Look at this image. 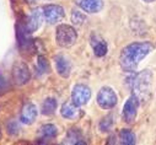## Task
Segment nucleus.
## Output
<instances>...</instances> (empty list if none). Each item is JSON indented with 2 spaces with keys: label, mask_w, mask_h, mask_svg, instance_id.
Here are the masks:
<instances>
[{
  "label": "nucleus",
  "mask_w": 156,
  "mask_h": 145,
  "mask_svg": "<svg viewBox=\"0 0 156 145\" xmlns=\"http://www.w3.org/2000/svg\"><path fill=\"white\" fill-rule=\"evenodd\" d=\"M37 115H38V110H37L36 104L32 102H26L21 110V113H20V122L22 124L30 126V124L34 123Z\"/></svg>",
  "instance_id": "9d476101"
},
{
  "label": "nucleus",
  "mask_w": 156,
  "mask_h": 145,
  "mask_svg": "<svg viewBox=\"0 0 156 145\" xmlns=\"http://www.w3.org/2000/svg\"><path fill=\"white\" fill-rule=\"evenodd\" d=\"M145 3H152V2H155V0H144Z\"/></svg>",
  "instance_id": "393cba45"
},
{
  "label": "nucleus",
  "mask_w": 156,
  "mask_h": 145,
  "mask_svg": "<svg viewBox=\"0 0 156 145\" xmlns=\"http://www.w3.org/2000/svg\"><path fill=\"white\" fill-rule=\"evenodd\" d=\"M6 128H8V133L10 135H17L20 133V127L16 121H10L6 126Z\"/></svg>",
  "instance_id": "4be33fe9"
},
{
  "label": "nucleus",
  "mask_w": 156,
  "mask_h": 145,
  "mask_svg": "<svg viewBox=\"0 0 156 145\" xmlns=\"http://www.w3.org/2000/svg\"><path fill=\"white\" fill-rule=\"evenodd\" d=\"M154 46L150 42H133L124 47L119 55V65L124 71H135L140 62L151 53Z\"/></svg>",
  "instance_id": "f257e3e1"
},
{
  "label": "nucleus",
  "mask_w": 156,
  "mask_h": 145,
  "mask_svg": "<svg viewBox=\"0 0 156 145\" xmlns=\"http://www.w3.org/2000/svg\"><path fill=\"white\" fill-rule=\"evenodd\" d=\"M54 64H55V69H57V72L64 79L69 78L70 76V72H71V63L70 60L62 55V54H58L54 57Z\"/></svg>",
  "instance_id": "9b49d317"
},
{
  "label": "nucleus",
  "mask_w": 156,
  "mask_h": 145,
  "mask_svg": "<svg viewBox=\"0 0 156 145\" xmlns=\"http://www.w3.org/2000/svg\"><path fill=\"white\" fill-rule=\"evenodd\" d=\"M76 40H77V32L75 31V28L73 26L62 23L57 27L55 41H57L58 46H60L63 48H69L75 44Z\"/></svg>",
  "instance_id": "7ed1b4c3"
},
{
  "label": "nucleus",
  "mask_w": 156,
  "mask_h": 145,
  "mask_svg": "<svg viewBox=\"0 0 156 145\" xmlns=\"http://www.w3.org/2000/svg\"><path fill=\"white\" fill-rule=\"evenodd\" d=\"M85 19H86V16H85L81 11H79V10H73V14H71V22H73L74 25L81 26V25L84 23Z\"/></svg>",
  "instance_id": "aec40b11"
},
{
  "label": "nucleus",
  "mask_w": 156,
  "mask_h": 145,
  "mask_svg": "<svg viewBox=\"0 0 156 145\" xmlns=\"http://www.w3.org/2000/svg\"><path fill=\"white\" fill-rule=\"evenodd\" d=\"M83 140H84V138H83L81 132L76 128H73V129L68 130L64 143L65 144H85V141H83Z\"/></svg>",
  "instance_id": "f3484780"
},
{
  "label": "nucleus",
  "mask_w": 156,
  "mask_h": 145,
  "mask_svg": "<svg viewBox=\"0 0 156 145\" xmlns=\"http://www.w3.org/2000/svg\"><path fill=\"white\" fill-rule=\"evenodd\" d=\"M37 68L42 72V74H47V72H49V64H48L47 59L43 55H38V58H37Z\"/></svg>",
  "instance_id": "6ab92c4d"
},
{
  "label": "nucleus",
  "mask_w": 156,
  "mask_h": 145,
  "mask_svg": "<svg viewBox=\"0 0 156 145\" xmlns=\"http://www.w3.org/2000/svg\"><path fill=\"white\" fill-rule=\"evenodd\" d=\"M43 19H44V16H43V10L42 9H40V8L33 9L30 12V15L27 16V20H26V23H25L28 32L30 33L36 32L38 28L41 27Z\"/></svg>",
  "instance_id": "1a4fd4ad"
},
{
  "label": "nucleus",
  "mask_w": 156,
  "mask_h": 145,
  "mask_svg": "<svg viewBox=\"0 0 156 145\" xmlns=\"http://www.w3.org/2000/svg\"><path fill=\"white\" fill-rule=\"evenodd\" d=\"M90 42H91V46L94 48V52H95L96 57H103V55L107 54V51H108L107 42L105 40H102L100 36L94 33L91 36V38H90Z\"/></svg>",
  "instance_id": "4468645a"
},
{
  "label": "nucleus",
  "mask_w": 156,
  "mask_h": 145,
  "mask_svg": "<svg viewBox=\"0 0 156 145\" xmlns=\"http://www.w3.org/2000/svg\"><path fill=\"white\" fill-rule=\"evenodd\" d=\"M91 98V90L90 87H87L84 84H77L74 86L73 91H71V101L76 104V106H84L89 102V100Z\"/></svg>",
  "instance_id": "0eeeda50"
},
{
  "label": "nucleus",
  "mask_w": 156,
  "mask_h": 145,
  "mask_svg": "<svg viewBox=\"0 0 156 145\" xmlns=\"http://www.w3.org/2000/svg\"><path fill=\"white\" fill-rule=\"evenodd\" d=\"M38 133H40V136L42 140H51L54 139L58 134V129L54 124H43L40 129H38Z\"/></svg>",
  "instance_id": "2eb2a0df"
},
{
  "label": "nucleus",
  "mask_w": 156,
  "mask_h": 145,
  "mask_svg": "<svg viewBox=\"0 0 156 145\" xmlns=\"http://www.w3.org/2000/svg\"><path fill=\"white\" fill-rule=\"evenodd\" d=\"M151 80H152V75L150 70H143L132 78V89L135 92L134 95H136L139 100L141 97H146V94L150 95Z\"/></svg>",
  "instance_id": "f03ea898"
},
{
  "label": "nucleus",
  "mask_w": 156,
  "mask_h": 145,
  "mask_svg": "<svg viewBox=\"0 0 156 145\" xmlns=\"http://www.w3.org/2000/svg\"><path fill=\"white\" fill-rule=\"evenodd\" d=\"M112 124H113V117L111 115H108L107 117L102 118V121L100 122V130L101 132H108L111 129Z\"/></svg>",
  "instance_id": "412c9836"
},
{
  "label": "nucleus",
  "mask_w": 156,
  "mask_h": 145,
  "mask_svg": "<svg viewBox=\"0 0 156 145\" xmlns=\"http://www.w3.org/2000/svg\"><path fill=\"white\" fill-rule=\"evenodd\" d=\"M119 141L124 145H133L135 144V134L129 129H122L119 132Z\"/></svg>",
  "instance_id": "a211bd4d"
},
{
  "label": "nucleus",
  "mask_w": 156,
  "mask_h": 145,
  "mask_svg": "<svg viewBox=\"0 0 156 145\" xmlns=\"http://www.w3.org/2000/svg\"><path fill=\"white\" fill-rule=\"evenodd\" d=\"M57 107H58V102L55 98L53 97H48L43 101L42 107H41V112L44 116H52L55 111H57Z\"/></svg>",
  "instance_id": "dca6fc26"
},
{
  "label": "nucleus",
  "mask_w": 156,
  "mask_h": 145,
  "mask_svg": "<svg viewBox=\"0 0 156 145\" xmlns=\"http://www.w3.org/2000/svg\"><path fill=\"white\" fill-rule=\"evenodd\" d=\"M96 101L102 110H111V108H113L117 104V102H118V96H117V94L114 92V90L112 87L103 86L98 91Z\"/></svg>",
  "instance_id": "20e7f679"
},
{
  "label": "nucleus",
  "mask_w": 156,
  "mask_h": 145,
  "mask_svg": "<svg viewBox=\"0 0 156 145\" xmlns=\"http://www.w3.org/2000/svg\"><path fill=\"white\" fill-rule=\"evenodd\" d=\"M8 86H9L8 80L4 78V75H3V74H0V95L8 91Z\"/></svg>",
  "instance_id": "5701e85b"
},
{
  "label": "nucleus",
  "mask_w": 156,
  "mask_h": 145,
  "mask_svg": "<svg viewBox=\"0 0 156 145\" xmlns=\"http://www.w3.org/2000/svg\"><path fill=\"white\" fill-rule=\"evenodd\" d=\"M11 74H12L14 83L20 86L26 85L31 79V71H30L27 64H25L23 62H16L14 64Z\"/></svg>",
  "instance_id": "39448f33"
},
{
  "label": "nucleus",
  "mask_w": 156,
  "mask_h": 145,
  "mask_svg": "<svg viewBox=\"0 0 156 145\" xmlns=\"http://www.w3.org/2000/svg\"><path fill=\"white\" fill-rule=\"evenodd\" d=\"M138 108H139V97L136 95H132L124 103L123 106V119L127 123H132L134 122L136 113H138Z\"/></svg>",
  "instance_id": "6e6552de"
},
{
  "label": "nucleus",
  "mask_w": 156,
  "mask_h": 145,
  "mask_svg": "<svg viewBox=\"0 0 156 145\" xmlns=\"http://www.w3.org/2000/svg\"><path fill=\"white\" fill-rule=\"evenodd\" d=\"M42 10H43L44 20L51 25H55V23L60 22L65 16V11L60 5L48 4V5H44L42 8Z\"/></svg>",
  "instance_id": "423d86ee"
},
{
  "label": "nucleus",
  "mask_w": 156,
  "mask_h": 145,
  "mask_svg": "<svg viewBox=\"0 0 156 145\" xmlns=\"http://www.w3.org/2000/svg\"><path fill=\"white\" fill-rule=\"evenodd\" d=\"M76 5L87 14H96L102 10V0H76Z\"/></svg>",
  "instance_id": "f8f14e48"
},
{
  "label": "nucleus",
  "mask_w": 156,
  "mask_h": 145,
  "mask_svg": "<svg viewBox=\"0 0 156 145\" xmlns=\"http://www.w3.org/2000/svg\"><path fill=\"white\" fill-rule=\"evenodd\" d=\"M60 115L65 119H76L80 116V110L79 106H76L73 101L71 102H65L63 103L60 108Z\"/></svg>",
  "instance_id": "ddd939ff"
},
{
  "label": "nucleus",
  "mask_w": 156,
  "mask_h": 145,
  "mask_svg": "<svg viewBox=\"0 0 156 145\" xmlns=\"http://www.w3.org/2000/svg\"><path fill=\"white\" fill-rule=\"evenodd\" d=\"M25 3L32 5V4H36V3H37V0H25Z\"/></svg>",
  "instance_id": "b1692460"
}]
</instances>
